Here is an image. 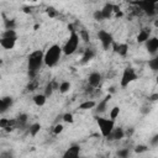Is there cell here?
I'll use <instances>...</instances> for the list:
<instances>
[{
	"label": "cell",
	"mask_w": 158,
	"mask_h": 158,
	"mask_svg": "<svg viewBox=\"0 0 158 158\" xmlns=\"http://www.w3.org/2000/svg\"><path fill=\"white\" fill-rule=\"evenodd\" d=\"M42 64H44V53L41 49H36L31 52L27 57V72L30 79H35L38 74Z\"/></svg>",
	"instance_id": "1"
},
{
	"label": "cell",
	"mask_w": 158,
	"mask_h": 158,
	"mask_svg": "<svg viewBox=\"0 0 158 158\" xmlns=\"http://www.w3.org/2000/svg\"><path fill=\"white\" fill-rule=\"evenodd\" d=\"M63 53V48L58 44H52L46 52H44V64L49 68H53L58 64L60 57Z\"/></svg>",
	"instance_id": "2"
},
{
	"label": "cell",
	"mask_w": 158,
	"mask_h": 158,
	"mask_svg": "<svg viewBox=\"0 0 158 158\" xmlns=\"http://www.w3.org/2000/svg\"><path fill=\"white\" fill-rule=\"evenodd\" d=\"M133 4L137 5L148 17H153L158 12V0H137L133 1Z\"/></svg>",
	"instance_id": "3"
},
{
	"label": "cell",
	"mask_w": 158,
	"mask_h": 158,
	"mask_svg": "<svg viewBox=\"0 0 158 158\" xmlns=\"http://www.w3.org/2000/svg\"><path fill=\"white\" fill-rule=\"evenodd\" d=\"M79 41H80V36H79V33H77L74 30L70 31V35H69L67 42H65L64 46L62 47V48H63V53H64L65 56H70V54H73V53L78 49Z\"/></svg>",
	"instance_id": "4"
},
{
	"label": "cell",
	"mask_w": 158,
	"mask_h": 158,
	"mask_svg": "<svg viewBox=\"0 0 158 158\" xmlns=\"http://www.w3.org/2000/svg\"><path fill=\"white\" fill-rule=\"evenodd\" d=\"M96 123L99 126V130H100L101 135L105 138L111 133V131L115 127V120H112V118H104V117H99L98 116L96 117Z\"/></svg>",
	"instance_id": "5"
},
{
	"label": "cell",
	"mask_w": 158,
	"mask_h": 158,
	"mask_svg": "<svg viewBox=\"0 0 158 158\" xmlns=\"http://www.w3.org/2000/svg\"><path fill=\"white\" fill-rule=\"evenodd\" d=\"M137 78H138V75H137V73L135 72V69L131 68V67H126V68L123 69V73H122L121 80H120L121 88L128 86V84H131L132 81H135Z\"/></svg>",
	"instance_id": "6"
},
{
	"label": "cell",
	"mask_w": 158,
	"mask_h": 158,
	"mask_svg": "<svg viewBox=\"0 0 158 158\" xmlns=\"http://www.w3.org/2000/svg\"><path fill=\"white\" fill-rule=\"evenodd\" d=\"M98 38L100 40L101 46H102V48H104L105 51H107V49L112 46V43H114L112 35H111L110 32L105 31V30H99V32H98Z\"/></svg>",
	"instance_id": "7"
},
{
	"label": "cell",
	"mask_w": 158,
	"mask_h": 158,
	"mask_svg": "<svg viewBox=\"0 0 158 158\" xmlns=\"http://www.w3.org/2000/svg\"><path fill=\"white\" fill-rule=\"evenodd\" d=\"M146 49L149 54H157L158 53V37H149L146 42H144Z\"/></svg>",
	"instance_id": "8"
},
{
	"label": "cell",
	"mask_w": 158,
	"mask_h": 158,
	"mask_svg": "<svg viewBox=\"0 0 158 158\" xmlns=\"http://www.w3.org/2000/svg\"><path fill=\"white\" fill-rule=\"evenodd\" d=\"M125 137V130L122 127H114L111 133L106 137L109 141H120Z\"/></svg>",
	"instance_id": "9"
},
{
	"label": "cell",
	"mask_w": 158,
	"mask_h": 158,
	"mask_svg": "<svg viewBox=\"0 0 158 158\" xmlns=\"http://www.w3.org/2000/svg\"><path fill=\"white\" fill-rule=\"evenodd\" d=\"M101 79H102V77H101L100 73H98V72H93V73H90L89 77H88V83H89L90 86L96 88V86L100 85Z\"/></svg>",
	"instance_id": "10"
},
{
	"label": "cell",
	"mask_w": 158,
	"mask_h": 158,
	"mask_svg": "<svg viewBox=\"0 0 158 158\" xmlns=\"http://www.w3.org/2000/svg\"><path fill=\"white\" fill-rule=\"evenodd\" d=\"M80 154V146L79 144H72L64 153L63 157L64 158H75Z\"/></svg>",
	"instance_id": "11"
},
{
	"label": "cell",
	"mask_w": 158,
	"mask_h": 158,
	"mask_svg": "<svg viewBox=\"0 0 158 158\" xmlns=\"http://www.w3.org/2000/svg\"><path fill=\"white\" fill-rule=\"evenodd\" d=\"M114 52L121 57H126L128 53V44L127 43H112Z\"/></svg>",
	"instance_id": "12"
},
{
	"label": "cell",
	"mask_w": 158,
	"mask_h": 158,
	"mask_svg": "<svg viewBox=\"0 0 158 158\" xmlns=\"http://www.w3.org/2000/svg\"><path fill=\"white\" fill-rule=\"evenodd\" d=\"M110 99H111V94L106 95L101 101H99V102L96 104V106H95V107H96V109H95L96 114H102V112L106 111V109H107V104H109Z\"/></svg>",
	"instance_id": "13"
},
{
	"label": "cell",
	"mask_w": 158,
	"mask_h": 158,
	"mask_svg": "<svg viewBox=\"0 0 158 158\" xmlns=\"http://www.w3.org/2000/svg\"><path fill=\"white\" fill-rule=\"evenodd\" d=\"M12 104H14V99L11 96H4V98H1V100H0V112L4 114L7 109H10L12 106Z\"/></svg>",
	"instance_id": "14"
},
{
	"label": "cell",
	"mask_w": 158,
	"mask_h": 158,
	"mask_svg": "<svg viewBox=\"0 0 158 158\" xmlns=\"http://www.w3.org/2000/svg\"><path fill=\"white\" fill-rule=\"evenodd\" d=\"M16 40L17 38H9V37H1L0 40V44L2 48L5 49H12L16 44Z\"/></svg>",
	"instance_id": "15"
},
{
	"label": "cell",
	"mask_w": 158,
	"mask_h": 158,
	"mask_svg": "<svg viewBox=\"0 0 158 158\" xmlns=\"http://www.w3.org/2000/svg\"><path fill=\"white\" fill-rule=\"evenodd\" d=\"M114 11H115V5H112V4H110V2L105 4L104 7L101 9V12H102V16H104L105 20L110 19V17L112 16V12H114Z\"/></svg>",
	"instance_id": "16"
},
{
	"label": "cell",
	"mask_w": 158,
	"mask_h": 158,
	"mask_svg": "<svg viewBox=\"0 0 158 158\" xmlns=\"http://www.w3.org/2000/svg\"><path fill=\"white\" fill-rule=\"evenodd\" d=\"M149 37H151V30H149V28H142V30L138 32L136 40H137L138 43H144Z\"/></svg>",
	"instance_id": "17"
},
{
	"label": "cell",
	"mask_w": 158,
	"mask_h": 158,
	"mask_svg": "<svg viewBox=\"0 0 158 158\" xmlns=\"http://www.w3.org/2000/svg\"><path fill=\"white\" fill-rule=\"evenodd\" d=\"M95 57V49L94 48H86L83 53L81 57V63H88L89 60H91Z\"/></svg>",
	"instance_id": "18"
},
{
	"label": "cell",
	"mask_w": 158,
	"mask_h": 158,
	"mask_svg": "<svg viewBox=\"0 0 158 158\" xmlns=\"http://www.w3.org/2000/svg\"><path fill=\"white\" fill-rule=\"evenodd\" d=\"M47 101V96L44 94H36L33 96V102L37 105V106H43Z\"/></svg>",
	"instance_id": "19"
},
{
	"label": "cell",
	"mask_w": 158,
	"mask_h": 158,
	"mask_svg": "<svg viewBox=\"0 0 158 158\" xmlns=\"http://www.w3.org/2000/svg\"><path fill=\"white\" fill-rule=\"evenodd\" d=\"M96 106V102L94 100H85L84 102H81L79 105V109L80 110H90V109H94Z\"/></svg>",
	"instance_id": "20"
},
{
	"label": "cell",
	"mask_w": 158,
	"mask_h": 158,
	"mask_svg": "<svg viewBox=\"0 0 158 158\" xmlns=\"http://www.w3.org/2000/svg\"><path fill=\"white\" fill-rule=\"evenodd\" d=\"M27 118H28V116H27L26 114H20V115L16 117V125H17V128H19V127H23V126H26V123H27Z\"/></svg>",
	"instance_id": "21"
},
{
	"label": "cell",
	"mask_w": 158,
	"mask_h": 158,
	"mask_svg": "<svg viewBox=\"0 0 158 158\" xmlns=\"http://www.w3.org/2000/svg\"><path fill=\"white\" fill-rule=\"evenodd\" d=\"M54 89H58V86L56 85V83H54V81H49V83L46 85V88H44V95H46L47 98H48V96H51Z\"/></svg>",
	"instance_id": "22"
},
{
	"label": "cell",
	"mask_w": 158,
	"mask_h": 158,
	"mask_svg": "<svg viewBox=\"0 0 158 158\" xmlns=\"http://www.w3.org/2000/svg\"><path fill=\"white\" fill-rule=\"evenodd\" d=\"M70 88H72V84H70L69 81H67V80L62 81V83L58 85V90H59V93H62V94H65V93H68Z\"/></svg>",
	"instance_id": "23"
},
{
	"label": "cell",
	"mask_w": 158,
	"mask_h": 158,
	"mask_svg": "<svg viewBox=\"0 0 158 158\" xmlns=\"http://www.w3.org/2000/svg\"><path fill=\"white\" fill-rule=\"evenodd\" d=\"M40 131H41V125H40L38 122L32 123V125L30 126V128H28V132H30V135H31V136H36Z\"/></svg>",
	"instance_id": "24"
},
{
	"label": "cell",
	"mask_w": 158,
	"mask_h": 158,
	"mask_svg": "<svg viewBox=\"0 0 158 158\" xmlns=\"http://www.w3.org/2000/svg\"><path fill=\"white\" fill-rule=\"evenodd\" d=\"M148 65L153 72H158V56H156L152 59H149L148 60Z\"/></svg>",
	"instance_id": "25"
},
{
	"label": "cell",
	"mask_w": 158,
	"mask_h": 158,
	"mask_svg": "<svg viewBox=\"0 0 158 158\" xmlns=\"http://www.w3.org/2000/svg\"><path fill=\"white\" fill-rule=\"evenodd\" d=\"M1 37H9V38H17V33L15 30H5L1 35Z\"/></svg>",
	"instance_id": "26"
},
{
	"label": "cell",
	"mask_w": 158,
	"mask_h": 158,
	"mask_svg": "<svg viewBox=\"0 0 158 158\" xmlns=\"http://www.w3.org/2000/svg\"><path fill=\"white\" fill-rule=\"evenodd\" d=\"M46 12H47V15H48L51 19H54V17L58 16V11H57L53 6H48V7L46 9Z\"/></svg>",
	"instance_id": "27"
},
{
	"label": "cell",
	"mask_w": 158,
	"mask_h": 158,
	"mask_svg": "<svg viewBox=\"0 0 158 158\" xmlns=\"http://www.w3.org/2000/svg\"><path fill=\"white\" fill-rule=\"evenodd\" d=\"M118 115H120V107L118 106H114L111 109V111H110V118L116 120L118 117Z\"/></svg>",
	"instance_id": "28"
},
{
	"label": "cell",
	"mask_w": 158,
	"mask_h": 158,
	"mask_svg": "<svg viewBox=\"0 0 158 158\" xmlns=\"http://www.w3.org/2000/svg\"><path fill=\"white\" fill-rule=\"evenodd\" d=\"M62 120L64 122H67V123H73L74 122V116H73V114L67 112V114H63V118Z\"/></svg>",
	"instance_id": "29"
},
{
	"label": "cell",
	"mask_w": 158,
	"mask_h": 158,
	"mask_svg": "<svg viewBox=\"0 0 158 158\" xmlns=\"http://www.w3.org/2000/svg\"><path fill=\"white\" fill-rule=\"evenodd\" d=\"M16 22L15 20H5V30H15Z\"/></svg>",
	"instance_id": "30"
},
{
	"label": "cell",
	"mask_w": 158,
	"mask_h": 158,
	"mask_svg": "<svg viewBox=\"0 0 158 158\" xmlns=\"http://www.w3.org/2000/svg\"><path fill=\"white\" fill-rule=\"evenodd\" d=\"M116 154L118 157H121V158H126V157L130 156V151H128V148H121V149H118L116 152Z\"/></svg>",
	"instance_id": "31"
},
{
	"label": "cell",
	"mask_w": 158,
	"mask_h": 158,
	"mask_svg": "<svg viewBox=\"0 0 158 158\" xmlns=\"http://www.w3.org/2000/svg\"><path fill=\"white\" fill-rule=\"evenodd\" d=\"M148 151V147L146 144H138L135 147V152L136 153H143V152H147Z\"/></svg>",
	"instance_id": "32"
},
{
	"label": "cell",
	"mask_w": 158,
	"mask_h": 158,
	"mask_svg": "<svg viewBox=\"0 0 158 158\" xmlns=\"http://www.w3.org/2000/svg\"><path fill=\"white\" fill-rule=\"evenodd\" d=\"M79 36H80V40H83L84 42H89L90 36H89V33H88L85 30H81V31L79 32Z\"/></svg>",
	"instance_id": "33"
},
{
	"label": "cell",
	"mask_w": 158,
	"mask_h": 158,
	"mask_svg": "<svg viewBox=\"0 0 158 158\" xmlns=\"http://www.w3.org/2000/svg\"><path fill=\"white\" fill-rule=\"evenodd\" d=\"M94 20H96V21H104L105 19H104V16H102V12H101V10H96L95 12H94Z\"/></svg>",
	"instance_id": "34"
},
{
	"label": "cell",
	"mask_w": 158,
	"mask_h": 158,
	"mask_svg": "<svg viewBox=\"0 0 158 158\" xmlns=\"http://www.w3.org/2000/svg\"><path fill=\"white\" fill-rule=\"evenodd\" d=\"M37 85H38V83H37L35 79H31V80H30V84L27 85V89H28L30 91H32V90H35V89L37 88Z\"/></svg>",
	"instance_id": "35"
},
{
	"label": "cell",
	"mask_w": 158,
	"mask_h": 158,
	"mask_svg": "<svg viewBox=\"0 0 158 158\" xmlns=\"http://www.w3.org/2000/svg\"><path fill=\"white\" fill-rule=\"evenodd\" d=\"M63 125L62 123H57L56 126H54V128H53V133L54 135H59L60 132H63Z\"/></svg>",
	"instance_id": "36"
},
{
	"label": "cell",
	"mask_w": 158,
	"mask_h": 158,
	"mask_svg": "<svg viewBox=\"0 0 158 158\" xmlns=\"http://www.w3.org/2000/svg\"><path fill=\"white\" fill-rule=\"evenodd\" d=\"M149 142H151V144H152V146H157V144H158V135L153 136V137L151 138V141H149Z\"/></svg>",
	"instance_id": "37"
},
{
	"label": "cell",
	"mask_w": 158,
	"mask_h": 158,
	"mask_svg": "<svg viewBox=\"0 0 158 158\" xmlns=\"http://www.w3.org/2000/svg\"><path fill=\"white\" fill-rule=\"evenodd\" d=\"M148 100H149V101H157V100H158V93H154V94L149 95V96H148Z\"/></svg>",
	"instance_id": "38"
},
{
	"label": "cell",
	"mask_w": 158,
	"mask_h": 158,
	"mask_svg": "<svg viewBox=\"0 0 158 158\" xmlns=\"http://www.w3.org/2000/svg\"><path fill=\"white\" fill-rule=\"evenodd\" d=\"M133 131H135V130H133V127H130L127 131H125V136H127V137H131V135L133 133Z\"/></svg>",
	"instance_id": "39"
},
{
	"label": "cell",
	"mask_w": 158,
	"mask_h": 158,
	"mask_svg": "<svg viewBox=\"0 0 158 158\" xmlns=\"http://www.w3.org/2000/svg\"><path fill=\"white\" fill-rule=\"evenodd\" d=\"M141 112H142V114H144V115H146V114H148V112H149V107L143 106V107L141 109Z\"/></svg>",
	"instance_id": "40"
},
{
	"label": "cell",
	"mask_w": 158,
	"mask_h": 158,
	"mask_svg": "<svg viewBox=\"0 0 158 158\" xmlns=\"http://www.w3.org/2000/svg\"><path fill=\"white\" fill-rule=\"evenodd\" d=\"M114 91H115V88H114V86H111V88H110V93H114Z\"/></svg>",
	"instance_id": "41"
},
{
	"label": "cell",
	"mask_w": 158,
	"mask_h": 158,
	"mask_svg": "<svg viewBox=\"0 0 158 158\" xmlns=\"http://www.w3.org/2000/svg\"><path fill=\"white\" fill-rule=\"evenodd\" d=\"M156 81H157V84H158V75H157V78H156Z\"/></svg>",
	"instance_id": "42"
},
{
	"label": "cell",
	"mask_w": 158,
	"mask_h": 158,
	"mask_svg": "<svg viewBox=\"0 0 158 158\" xmlns=\"http://www.w3.org/2000/svg\"><path fill=\"white\" fill-rule=\"evenodd\" d=\"M154 25H156V26H158V21H156V23H154Z\"/></svg>",
	"instance_id": "43"
},
{
	"label": "cell",
	"mask_w": 158,
	"mask_h": 158,
	"mask_svg": "<svg viewBox=\"0 0 158 158\" xmlns=\"http://www.w3.org/2000/svg\"><path fill=\"white\" fill-rule=\"evenodd\" d=\"M28 1H36V0H28Z\"/></svg>",
	"instance_id": "44"
}]
</instances>
